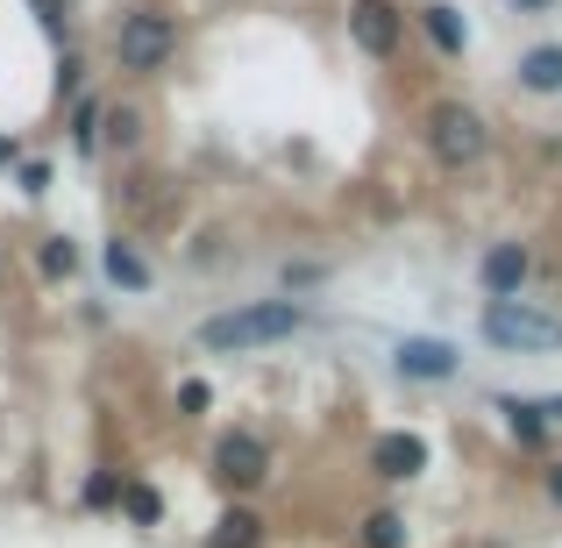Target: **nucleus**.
Returning a JSON list of instances; mask_svg holds the SVG:
<instances>
[{
  "label": "nucleus",
  "instance_id": "nucleus-1",
  "mask_svg": "<svg viewBox=\"0 0 562 548\" xmlns=\"http://www.w3.org/2000/svg\"><path fill=\"white\" fill-rule=\"evenodd\" d=\"M306 328H314V306L271 292V300H235V306H221V314H206L200 328H192V343H200L206 357H257V349H278Z\"/></svg>",
  "mask_w": 562,
  "mask_h": 548
},
{
  "label": "nucleus",
  "instance_id": "nucleus-2",
  "mask_svg": "<svg viewBox=\"0 0 562 548\" xmlns=\"http://www.w3.org/2000/svg\"><path fill=\"white\" fill-rule=\"evenodd\" d=\"M420 143L441 171H477L492 157V122H484L470 100H435L420 114Z\"/></svg>",
  "mask_w": 562,
  "mask_h": 548
},
{
  "label": "nucleus",
  "instance_id": "nucleus-3",
  "mask_svg": "<svg viewBox=\"0 0 562 548\" xmlns=\"http://www.w3.org/2000/svg\"><path fill=\"white\" fill-rule=\"evenodd\" d=\"M477 335L492 349H506V357H549V349H562V314L527 306V300H484Z\"/></svg>",
  "mask_w": 562,
  "mask_h": 548
},
{
  "label": "nucleus",
  "instance_id": "nucleus-4",
  "mask_svg": "<svg viewBox=\"0 0 562 548\" xmlns=\"http://www.w3.org/2000/svg\"><path fill=\"white\" fill-rule=\"evenodd\" d=\"M179 57V14L165 8H128L114 22V65L136 71V79H157V71Z\"/></svg>",
  "mask_w": 562,
  "mask_h": 548
},
{
  "label": "nucleus",
  "instance_id": "nucleus-5",
  "mask_svg": "<svg viewBox=\"0 0 562 548\" xmlns=\"http://www.w3.org/2000/svg\"><path fill=\"white\" fill-rule=\"evenodd\" d=\"M214 484L221 492H235V499H249L257 484H271V441L257 435V427H228V435L214 441Z\"/></svg>",
  "mask_w": 562,
  "mask_h": 548
},
{
  "label": "nucleus",
  "instance_id": "nucleus-6",
  "mask_svg": "<svg viewBox=\"0 0 562 548\" xmlns=\"http://www.w3.org/2000/svg\"><path fill=\"white\" fill-rule=\"evenodd\" d=\"M349 43H357L363 57H398V43H406V14H398V0H349Z\"/></svg>",
  "mask_w": 562,
  "mask_h": 548
},
{
  "label": "nucleus",
  "instance_id": "nucleus-7",
  "mask_svg": "<svg viewBox=\"0 0 562 548\" xmlns=\"http://www.w3.org/2000/svg\"><path fill=\"white\" fill-rule=\"evenodd\" d=\"M392 370L406 384H449L456 370H463V349L441 343V335H406V343L392 349Z\"/></svg>",
  "mask_w": 562,
  "mask_h": 548
},
{
  "label": "nucleus",
  "instance_id": "nucleus-8",
  "mask_svg": "<svg viewBox=\"0 0 562 548\" xmlns=\"http://www.w3.org/2000/svg\"><path fill=\"white\" fill-rule=\"evenodd\" d=\"M100 278H108L114 292H128V300L157 292V264L143 257V243H136V235H108V243H100Z\"/></svg>",
  "mask_w": 562,
  "mask_h": 548
},
{
  "label": "nucleus",
  "instance_id": "nucleus-9",
  "mask_svg": "<svg viewBox=\"0 0 562 548\" xmlns=\"http://www.w3.org/2000/svg\"><path fill=\"white\" fill-rule=\"evenodd\" d=\"M427 470V435H413V427H384L371 441V478L384 484H413Z\"/></svg>",
  "mask_w": 562,
  "mask_h": 548
},
{
  "label": "nucleus",
  "instance_id": "nucleus-10",
  "mask_svg": "<svg viewBox=\"0 0 562 548\" xmlns=\"http://www.w3.org/2000/svg\"><path fill=\"white\" fill-rule=\"evenodd\" d=\"M535 278V249L527 243H492L477 257V286H484V300H520V286Z\"/></svg>",
  "mask_w": 562,
  "mask_h": 548
},
{
  "label": "nucleus",
  "instance_id": "nucleus-11",
  "mask_svg": "<svg viewBox=\"0 0 562 548\" xmlns=\"http://www.w3.org/2000/svg\"><path fill=\"white\" fill-rule=\"evenodd\" d=\"M263 535H271V527H263V513L235 499V506H221V521L206 527V548H263Z\"/></svg>",
  "mask_w": 562,
  "mask_h": 548
},
{
  "label": "nucleus",
  "instance_id": "nucleus-12",
  "mask_svg": "<svg viewBox=\"0 0 562 548\" xmlns=\"http://www.w3.org/2000/svg\"><path fill=\"white\" fill-rule=\"evenodd\" d=\"M513 79H520V93H535V100L562 93V43H535V51H520Z\"/></svg>",
  "mask_w": 562,
  "mask_h": 548
},
{
  "label": "nucleus",
  "instance_id": "nucleus-13",
  "mask_svg": "<svg viewBox=\"0 0 562 548\" xmlns=\"http://www.w3.org/2000/svg\"><path fill=\"white\" fill-rule=\"evenodd\" d=\"M420 29H427V43H435L441 57H463L470 51V22H463V8H456V0H427V8H420Z\"/></svg>",
  "mask_w": 562,
  "mask_h": 548
},
{
  "label": "nucleus",
  "instance_id": "nucleus-14",
  "mask_svg": "<svg viewBox=\"0 0 562 548\" xmlns=\"http://www.w3.org/2000/svg\"><path fill=\"white\" fill-rule=\"evenodd\" d=\"M100 128H108V100H100V93H79V100H71V122H65L71 157H100V150H108V143H100Z\"/></svg>",
  "mask_w": 562,
  "mask_h": 548
},
{
  "label": "nucleus",
  "instance_id": "nucleus-15",
  "mask_svg": "<svg viewBox=\"0 0 562 548\" xmlns=\"http://www.w3.org/2000/svg\"><path fill=\"white\" fill-rule=\"evenodd\" d=\"M114 513H122L136 535H157V527H165V492H157L150 478H122V506Z\"/></svg>",
  "mask_w": 562,
  "mask_h": 548
},
{
  "label": "nucleus",
  "instance_id": "nucleus-16",
  "mask_svg": "<svg viewBox=\"0 0 562 548\" xmlns=\"http://www.w3.org/2000/svg\"><path fill=\"white\" fill-rule=\"evenodd\" d=\"M498 413H506V435L520 441V449H549V413H541V399L498 392Z\"/></svg>",
  "mask_w": 562,
  "mask_h": 548
},
{
  "label": "nucleus",
  "instance_id": "nucleus-17",
  "mask_svg": "<svg viewBox=\"0 0 562 548\" xmlns=\"http://www.w3.org/2000/svg\"><path fill=\"white\" fill-rule=\"evenodd\" d=\"M79 264H86V249L71 243V235H43V243H36V278H43V286L79 278Z\"/></svg>",
  "mask_w": 562,
  "mask_h": 548
},
{
  "label": "nucleus",
  "instance_id": "nucleus-18",
  "mask_svg": "<svg viewBox=\"0 0 562 548\" xmlns=\"http://www.w3.org/2000/svg\"><path fill=\"white\" fill-rule=\"evenodd\" d=\"M406 513H392V506H378V513H363L357 521V548H406Z\"/></svg>",
  "mask_w": 562,
  "mask_h": 548
},
{
  "label": "nucleus",
  "instance_id": "nucleus-19",
  "mask_svg": "<svg viewBox=\"0 0 562 548\" xmlns=\"http://www.w3.org/2000/svg\"><path fill=\"white\" fill-rule=\"evenodd\" d=\"M100 143H108V150H143V108H122V100H114L108 108V128H100Z\"/></svg>",
  "mask_w": 562,
  "mask_h": 548
},
{
  "label": "nucleus",
  "instance_id": "nucleus-20",
  "mask_svg": "<svg viewBox=\"0 0 562 548\" xmlns=\"http://www.w3.org/2000/svg\"><path fill=\"white\" fill-rule=\"evenodd\" d=\"M79 499H86V506H93V513H114V506H122V470H93Z\"/></svg>",
  "mask_w": 562,
  "mask_h": 548
},
{
  "label": "nucleus",
  "instance_id": "nucleus-21",
  "mask_svg": "<svg viewBox=\"0 0 562 548\" xmlns=\"http://www.w3.org/2000/svg\"><path fill=\"white\" fill-rule=\"evenodd\" d=\"M50 157H22V165H14V186H22V200H43V192H50Z\"/></svg>",
  "mask_w": 562,
  "mask_h": 548
},
{
  "label": "nucleus",
  "instance_id": "nucleus-22",
  "mask_svg": "<svg viewBox=\"0 0 562 548\" xmlns=\"http://www.w3.org/2000/svg\"><path fill=\"white\" fill-rule=\"evenodd\" d=\"M206 406H214V384H206V378H186L179 384V421H206Z\"/></svg>",
  "mask_w": 562,
  "mask_h": 548
},
{
  "label": "nucleus",
  "instance_id": "nucleus-23",
  "mask_svg": "<svg viewBox=\"0 0 562 548\" xmlns=\"http://www.w3.org/2000/svg\"><path fill=\"white\" fill-rule=\"evenodd\" d=\"M321 278H328V264H285V271H278V286L300 300V292H306V286H321Z\"/></svg>",
  "mask_w": 562,
  "mask_h": 548
},
{
  "label": "nucleus",
  "instance_id": "nucleus-24",
  "mask_svg": "<svg viewBox=\"0 0 562 548\" xmlns=\"http://www.w3.org/2000/svg\"><path fill=\"white\" fill-rule=\"evenodd\" d=\"M541 492H549V506H562V456H555L549 470H541Z\"/></svg>",
  "mask_w": 562,
  "mask_h": 548
},
{
  "label": "nucleus",
  "instance_id": "nucleus-25",
  "mask_svg": "<svg viewBox=\"0 0 562 548\" xmlns=\"http://www.w3.org/2000/svg\"><path fill=\"white\" fill-rule=\"evenodd\" d=\"M22 165V136H8V128H0V171H14Z\"/></svg>",
  "mask_w": 562,
  "mask_h": 548
},
{
  "label": "nucleus",
  "instance_id": "nucleus-26",
  "mask_svg": "<svg viewBox=\"0 0 562 548\" xmlns=\"http://www.w3.org/2000/svg\"><path fill=\"white\" fill-rule=\"evenodd\" d=\"M541 413H549V427H562V392H549V399H541Z\"/></svg>",
  "mask_w": 562,
  "mask_h": 548
},
{
  "label": "nucleus",
  "instance_id": "nucleus-27",
  "mask_svg": "<svg viewBox=\"0 0 562 548\" xmlns=\"http://www.w3.org/2000/svg\"><path fill=\"white\" fill-rule=\"evenodd\" d=\"M513 8H520V14H549L555 0H513Z\"/></svg>",
  "mask_w": 562,
  "mask_h": 548
}]
</instances>
